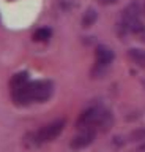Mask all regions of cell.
<instances>
[{"label": "cell", "mask_w": 145, "mask_h": 152, "mask_svg": "<svg viewBox=\"0 0 145 152\" xmlns=\"http://www.w3.org/2000/svg\"><path fill=\"white\" fill-rule=\"evenodd\" d=\"M27 83H29V75H27L25 71L17 73V75L13 76V79H11V83H10L11 90H13V89H19V87H22V86L27 84Z\"/></svg>", "instance_id": "obj_7"}, {"label": "cell", "mask_w": 145, "mask_h": 152, "mask_svg": "<svg viewBox=\"0 0 145 152\" xmlns=\"http://www.w3.org/2000/svg\"><path fill=\"white\" fill-rule=\"evenodd\" d=\"M110 124H112V117L109 113L101 108L93 106V108L85 109L79 116L76 127L79 130H95L96 132V128H109Z\"/></svg>", "instance_id": "obj_2"}, {"label": "cell", "mask_w": 145, "mask_h": 152, "mask_svg": "<svg viewBox=\"0 0 145 152\" xmlns=\"http://www.w3.org/2000/svg\"><path fill=\"white\" fill-rule=\"evenodd\" d=\"M115 2H117V0H100V3H102V5H112Z\"/></svg>", "instance_id": "obj_12"}, {"label": "cell", "mask_w": 145, "mask_h": 152, "mask_svg": "<svg viewBox=\"0 0 145 152\" xmlns=\"http://www.w3.org/2000/svg\"><path fill=\"white\" fill-rule=\"evenodd\" d=\"M50 37H52V32H50V28H48V27H41L33 33L35 41H48Z\"/></svg>", "instance_id": "obj_10"}, {"label": "cell", "mask_w": 145, "mask_h": 152, "mask_svg": "<svg viewBox=\"0 0 145 152\" xmlns=\"http://www.w3.org/2000/svg\"><path fill=\"white\" fill-rule=\"evenodd\" d=\"M63 127H65V121H62V119L48 124V125H44L43 128H40L36 132V141L38 142H49V141L55 140L63 132Z\"/></svg>", "instance_id": "obj_3"}, {"label": "cell", "mask_w": 145, "mask_h": 152, "mask_svg": "<svg viewBox=\"0 0 145 152\" xmlns=\"http://www.w3.org/2000/svg\"><path fill=\"white\" fill-rule=\"evenodd\" d=\"M52 95V84L48 81H29L19 89L11 90V97L17 104L46 102Z\"/></svg>", "instance_id": "obj_1"}, {"label": "cell", "mask_w": 145, "mask_h": 152, "mask_svg": "<svg viewBox=\"0 0 145 152\" xmlns=\"http://www.w3.org/2000/svg\"><path fill=\"white\" fill-rule=\"evenodd\" d=\"M128 56H129V59L134 60L139 66H144L145 68V51H142V49H129Z\"/></svg>", "instance_id": "obj_8"}, {"label": "cell", "mask_w": 145, "mask_h": 152, "mask_svg": "<svg viewBox=\"0 0 145 152\" xmlns=\"http://www.w3.org/2000/svg\"><path fill=\"white\" fill-rule=\"evenodd\" d=\"M133 138H134V140H145V130L134 132V133H133Z\"/></svg>", "instance_id": "obj_11"}, {"label": "cell", "mask_w": 145, "mask_h": 152, "mask_svg": "<svg viewBox=\"0 0 145 152\" xmlns=\"http://www.w3.org/2000/svg\"><path fill=\"white\" fill-rule=\"evenodd\" d=\"M123 18H125V22H131V21L139 19V5H137V3L128 5V7L125 8Z\"/></svg>", "instance_id": "obj_6"}, {"label": "cell", "mask_w": 145, "mask_h": 152, "mask_svg": "<svg viewBox=\"0 0 145 152\" xmlns=\"http://www.w3.org/2000/svg\"><path fill=\"white\" fill-rule=\"evenodd\" d=\"M96 57V65L98 66H107L114 60V52H112L107 46H98L95 51Z\"/></svg>", "instance_id": "obj_5"}, {"label": "cell", "mask_w": 145, "mask_h": 152, "mask_svg": "<svg viewBox=\"0 0 145 152\" xmlns=\"http://www.w3.org/2000/svg\"><path fill=\"white\" fill-rule=\"evenodd\" d=\"M95 136H96L95 130H81V133L71 140V144L69 146H71V149H74V151H81L84 147L90 146L93 142V140H95Z\"/></svg>", "instance_id": "obj_4"}, {"label": "cell", "mask_w": 145, "mask_h": 152, "mask_svg": "<svg viewBox=\"0 0 145 152\" xmlns=\"http://www.w3.org/2000/svg\"><path fill=\"white\" fill-rule=\"evenodd\" d=\"M96 19H98V14L95 10H87L85 14L82 16V27H92L96 22Z\"/></svg>", "instance_id": "obj_9"}]
</instances>
